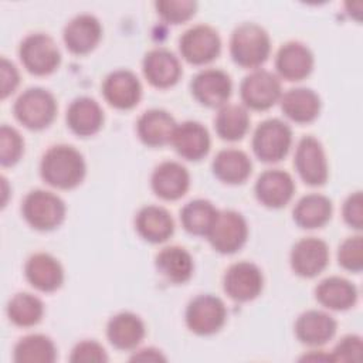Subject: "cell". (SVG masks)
Wrapping results in <instances>:
<instances>
[{
	"label": "cell",
	"mask_w": 363,
	"mask_h": 363,
	"mask_svg": "<svg viewBox=\"0 0 363 363\" xmlns=\"http://www.w3.org/2000/svg\"><path fill=\"white\" fill-rule=\"evenodd\" d=\"M40 170L50 186L72 189L82 182L86 167L82 155L74 146L57 145L44 153Z\"/></svg>",
	"instance_id": "cell-1"
},
{
	"label": "cell",
	"mask_w": 363,
	"mask_h": 363,
	"mask_svg": "<svg viewBox=\"0 0 363 363\" xmlns=\"http://www.w3.org/2000/svg\"><path fill=\"white\" fill-rule=\"evenodd\" d=\"M269 51L271 40L261 26L242 23L234 28L230 40V52L235 64L255 68L268 58Z\"/></svg>",
	"instance_id": "cell-2"
},
{
	"label": "cell",
	"mask_w": 363,
	"mask_h": 363,
	"mask_svg": "<svg viewBox=\"0 0 363 363\" xmlns=\"http://www.w3.org/2000/svg\"><path fill=\"white\" fill-rule=\"evenodd\" d=\"M57 102L44 88H28L14 102V115L20 123L33 130L47 128L55 118Z\"/></svg>",
	"instance_id": "cell-3"
},
{
	"label": "cell",
	"mask_w": 363,
	"mask_h": 363,
	"mask_svg": "<svg viewBox=\"0 0 363 363\" xmlns=\"http://www.w3.org/2000/svg\"><path fill=\"white\" fill-rule=\"evenodd\" d=\"M21 211L31 227L47 231L62 223L65 217V204L51 191L33 190L24 197Z\"/></svg>",
	"instance_id": "cell-4"
},
{
	"label": "cell",
	"mask_w": 363,
	"mask_h": 363,
	"mask_svg": "<svg viewBox=\"0 0 363 363\" xmlns=\"http://www.w3.org/2000/svg\"><path fill=\"white\" fill-rule=\"evenodd\" d=\"M291 142V128L281 119L272 118L257 126L252 136V149L259 160L272 163L286 156Z\"/></svg>",
	"instance_id": "cell-5"
},
{
	"label": "cell",
	"mask_w": 363,
	"mask_h": 363,
	"mask_svg": "<svg viewBox=\"0 0 363 363\" xmlns=\"http://www.w3.org/2000/svg\"><path fill=\"white\" fill-rule=\"evenodd\" d=\"M18 54L26 69L34 75H48L61 62V54L55 41L44 33L27 35L20 44Z\"/></svg>",
	"instance_id": "cell-6"
},
{
	"label": "cell",
	"mask_w": 363,
	"mask_h": 363,
	"mask_svg": "<svg viewBox=\"0 0 363 363\" xmlns=\"http://www.w3.org/2000/svg\"><path fill=\"white\" fill-rule=\"evenodd\" d=\"M248 235V227L244 217L234 210H223L207 233L208 241L214 250L221 254H233L240 250Z\"/></svg>",
	"instance_id": "cell-7"
},
{
	"label": "cell",
	"mask_w": 363,
	"mask_h": 363,
	"mask_svg": "<svg viewBox=\"0 0 363 363\" xmlns=\"http://www.w3.org/2000/svg\"><path fill=\"white\" fill-rule=\"evenodd\" d=\"M179 47L187 62L201 65L217 58L221 50V40L211 26L197 24L183 33Z\"/></svg>",
	"instance_id": "cell-8"
},
{
	"label": "cell",
	"mask_w": 363,
	"mask_h": 363,
	"mask_svg": "<svg viewBox=\"0 0 363 363\" xmlns=\"http://www.w3.org/2000/svg\"><path fill=\"white\" fill-rule=\"evenodd\" d=\"M227 318L224 302L214 295H199L186 309V323L197 335H213L221 329Z\"/></svg>",
	"instance_id": "cell-9"
},
{
	"label": "cell",
	"mask_w": 363,
	"mask_h": 363,
	"mask_svg": "<svg viewBox=\"0 0 363 363\" xmlns=\"http://www.w3.org/2000/svg\"><path fill=\"white\" fill-rule=\"evenodd\" d=\"M240 94L248 108L265 111L281 98V82L275 74L267 69H255L242 79Z\"/></svg>",
	"instance_id": "cell-10"
},
{
	"label": "cell",
	"mask_w": 363,
	"mask_h": 363,
	"mask_svg": "<svg viewBox=\"0 0 363 363\" xmlns=\"http://www.w3.org/2000/svg\"><path fill=\"white\" fill-rule=\"evenodd\" d=\"M295 167L301 179L311 186H320L328 179V162L320 142L313 136H303L295 152Z\"/></svg>",
	"instance_id": "cell-11"
},
{
	"label": "cell",
	"mask_w": 363,
	"mask_h": 363,
	"mask_svg": "<svg viewBox=\"0 0 363 363\" xmlns=\"http://www.w3.org/2000/svg\"><path fill=\"white\" fill-rule=\"evenodd\" d=\"M264 278L259 268L248 261L233 264L224 275V291L238 302H247L257 298L262 289Z\"/></svg>",
	"instance_id": "cell-12"
},
{
	"label": "cell",
	"mask_w": 363,
	"mask_h": 363,
	"mask_svg": "<svg viewBox=\"0 0 363 363\" xmlns=\"http://www.w3.org/2000/svg\"><path fill=\"white\" fill-rule=\"evenodd\" d=\"M231 78L223 69H203L191 81V94L194 98L210 108L225 105L231 95Z\"/></svg>",
	"instance_id": "cell-13"
},
{
	"label": "cell",
	"mask_w": 363,
	"mask_h": 363,
	"mask_svg": "<svg viewBox=\"0 0 363 363\" xmlns=\"http://www.w3.org/2000/svg\"><path fill=\"white\" fill-rule=\"evenodd\" d=\"M329 261V250L323 240L306 237L299 240L291 251L292 269L305 278H312L322 272Z\"/></svg>",
	"instance_id": "cell-14"
},
{
	"label": "cell",
	"mask_w": 363,
	"mask_h": 363,
	"mask_svg": "<svg viewBox=\"0 0 363 363\" xmlns=\"http://www.w3.org/2000/svg\"><path fill=\"white\" fill-rule=\"evenodd\" d=\"M102 94L113 108L130 109L138 105L142 96V85L132 71L116 69L105 78Z\"/></svg>",
	"instance_id": "cell-15"
},
{
	"label": "cell",
	"mask_w": 363,
	"mask_h": 363,
	"mask_svg": "<svg viewBox=\"0 0 363 363\" xmlns=\"http://www.w3.org/2000/svg\"><path fill=\"white\" fill-rule=\"evenodd\" d=\"M102 27L99 20L88 13L78 14L64 27V43L74 54H86L99 43Z\"/></svg>",
	"instance_id": "cell-16"
},
{
	"label": "cell",
	"mask_w": 363,
	"mask_h": 363,
	"mask_svg": "<svg viewBox=\"0 0 363 363\" xmlns=\"http://www.w3.org/2000/svg\"><path fill=\"white\" fill-rule=\"evenodd\" d=\"M295 184L289 173L279 169H269L259 174L255 183V196L267 207L278 208L285 206L294 194Z\"/></svg>",
	"instance_id": "cell-17"
},
{
	"label": "cell",
	"mask_w": 363,
	"mask_h": 363,
	"mask_svg": "<svg viewBox=\"0 0 363 363\" xmlns=\"http://www.w3.org/2000/svg\"><path fill=\"white\" fill-rule=\"evenodd\" d=\"M143 74L153 86L169 88L179 81L182 67L172 51L166 48H155L143 58Z\"/></svg>",
	"instance_id": "cell-18"
},
{
	"label": "cell",
	"mask_w": 363,
	"mask_h": 363,
	"mask_svg": "<svg viewBox=\"0 0 363 363\" xmlns=\"http://www.w3.org/2000/svg\"><path fill=\"white\" fill-rule=\"evenodd\" d=\"M275 67L282 78L301 81L306 78L313 68V54L305 44L289 41L278 50Z\"/></svg>",
	"instance_id": "cell-19"
},
{
	"label": "cell",
	"mask_w": 363,
	"mask_h": 363,
	"mask_svg": "<svg viewBox=\"0 0 363 363\" xmlns=\"http://www.w3.org/2000/svg\"><path fill=\"white\" fill-rule=\"evenodd\" d=\"M176 152L187 160H199L208 153V130L196 121H186L176 125L172 140Z\"/></svg>",
	"instance_id": "cell-20"
},
{
	"label": "cell",
	"mask_w": 363,
	"mask_h": 363,
	"mask_svg": "<svg viewBox=\"0 0 363 363\" xmlns=\"http://www.w3.org/2000/svg\"><path fill=\"white\" fill-rule=\"evenodd\" d=\"M190 176L177 162H163L152 173V189L163 200H177L187 191Z\"/></svg>",
	"instance_id": "cell-21"
},
{
	"label": "cell",
	"mask_w": 363,
	"mask_h": 363,
	"mask_svg": "<svg viewBox=\"0 0 363 363\" xmlns=\"http://www.w3.org/2000/svg\"><path fill=\"white\" fill-rule=\"evenodd\" d=\"M27 281L43 292L58 289L64 281V269L61 264L50 254L37 252L31 255L24 267Z\"/></svg>",
	"instance_id": "cell-22"
},
{
	"label": "cell",
	"mask_w": 363,
	"mask_h": 363,
	"mask_svg": "<svg viewBox=\"0 0 363 363\" xmlns=\"http://www.w3.org/2000/svg\"><path fill=\"white\" fill-rule=\"evenodd\" d=\"M296 337L309 346H320L336 333V320L322 311H306L295 322Z\"/></svg>",
	"instance_id": "cell-23"
},
{
	"label": "cell",
	"mask_w": 363,
	"mask_h": 363,
	"mask_svg": "<svg viewBox=\"0 0 363 363\" xmlns=\"http://www.w3.org/2000/svg\"><path fill=\"white\" fill-rule=\"evenodd\" d=\"M67 123L78 136L96 133L104 123V111L99 104L89 96H79L67 109Z\"/></svg>",
	"instance_id": "cell-24"
},
{
	"label": "cell",
	"mask_w": 363,
	"mask_h": 363,
	"mask_svg": "<svg viewBox=\"0 0 363 363\" xmlns=\"http://www.w3.org/2000/svg\"><path fill=\"white\" fill-rule=\"evenodd\" d=\"M176 122L163 109H149L143 112L136 123L140 140L147 146H163L172 140Z\"/></svg>",
	"instance_id": "cell-25"
},
{
	"label": "cell",
	"mask_w": 363,
	"mask_h": 363,
	"mask_svg": "<svg viewBox=\"0 0 363 363\" xmlns=\"http://www.w3.org/2000/svg\"><path fill=\"white\" fill-rule=\"evenodd\" d=\"M106 335L116 349L130 350L145 337V325L138 315L132 312H121L109 319Z\"/></svg>",
	"instance_id": "cell-26"
},
{
	"label": "cell",
	"mask_w": 363,
	"mask_h": 363,
	"mask_svg": "<svg viewBox=\"0 0 363 363\" xmlns=\"http://www.w3.org/2000/svg\"><path fill=\"white\" fill-rule=\"evenodd\" d=\"M284 113L298 123L312 122L320 111V98L311 88H291L281 98Z\"/></svg>",
	"instance_id": "cell-27"
},
{
	"label": "cell",
	"mask_w": 363,
	"mask_h": 363,
	"mask_svg": "<svg viewBox=\"0 0 363 363\" xmlns=\"http://www.w3.org/2000/svg\"><path fill=\"white\" fill-rule=\"evenodd\" d=\"M138 233L150 242H163L174 231V223L170 213L159 206H146L136 216Z\"/></svg>",
	"instance_id": "cell-28"
},
{
	"label": "cell",
	"mask_w": 363,
	"mask_h": 363,
	"mask_svg": "<svg viewBox=\"0 0 363 363\" xmlns=\"http://www.w3.org/2000/svg\"><path fill=\"white\" fill-rule=\"evenodd\" d=\"M316 299L333 311H346L357 301L356 286L340 277H329L320 281L315 289Z\"/></svg>",
	"instance_id": "cell-29"
},
{
	"label": "cell",
	"mask_w": 363,
	"mask_h": 363,
	"mask_svg": "<svg viewBox=\"0 0 363 363\" xmlns=\"http://www.w3.org/2000/svg\"><path fill=\"white\" fill-rule=\"evenodd\" d=\"M251 160L242 150L224 149L220 150L213 160V172L217 179L224 183H242L251 173Z\"/></svg>",
	"instance_id": "cell-30"
},
{
	"label": "cell",
	"mask_w": 363,
	"mask_h": 363,
	"mask_svg": "<svg viewBox=\"0 0 363 363\" xmlns=\"http://www.w3.org/2000/svg\"><path fill=\"white\" fill-rule=\"evenodd\" d=\"M156 267L169 281L183 284L189 281L193 274V258L184 248L170 245L157 252Z\"/></svg>",
	"instance_id": "cell-31"
},
{
	"label": "cell",
	"mask_w": 363,
	"mask_h": 363,
	"mask_svg": "<svg viewBox=\"0 0 363 363\" xmlns=\"http://www.w3.org/2000/svg\"><path fill=\"white\" fill-rule=\"evenodd\" d=\"M330 216L332 201L318 193L303 196L294 208V220L302 228L322 227L329 221Z\"/></svg>",
	"instance_id": "cell-32"
},
{
	"label": "cell",
	"mask_w": 363,
	"mask_h": 363,
	"mask_svg": "<svg viewBox=\"0 0 363 363\" xmlns=\"http://www.w3.org/2000/svg\"><path fill=\"white\" fill-rule=\"evenodd\" d=\"M216 130L224 140H240L248 130L250 115L241 105H223L214 119Z\"/></svg>",
	"instance_id": "cell-33"
},
{
	"label": "cell",
	"mask_w": 363,
	"mask_h": 363,
	"mask_svg": "<svg viewBox=\"0 0 363 363\" xmlns=\"http://www.w3.org/2000/svg\"><path fill=\"white\" fill-rule=\"evenodd\" d=\"M55 359V345L45 335L24 336L14 346V360L20 363H52Z\"/></svg>",
	"instance_id": "cell-34"
},
{
	"label": "cell",
	"mask_w": 363,
	"mask_h": 363,
	"mask_svg": "<svg viewBox=\"0 0 363 363\" xmlns=\"http://www.w3.org/2000/svg\"><path fill=\"white\" fill-rule=\"evenodd\" d=\"M218 210L204 199L189 201L180 211V220L186 231L196 235H207Z\"/></svg>",
	"instance_id": "cell-35"
},
{
	"label": "cell",
	"mask_w": 363,
	"mask_h": 363,
	"mask_svg": "<svg viewBox=\"0 0 363 363\" xmlns=\"http://www.w3.org/2000/svg\"><path fill=\"white\" fill-rule=\"evenodd\" d=\"M43 313V302L28 292L16 294L7 305V315L10 320L17 326H33L40 322Z\"/></svg>",
	"instance_id": "cell-36"
},
{
	"label": "cell",
	"mask_w": 363,
	"mask_h": 363,
	"mask_svg": "<svg viewBox=\"0 0 363 363\" xmlns=\"http://www.w3.org/2000/svg\"><path fill=\"white\" fill-rule=\"evenodd\" d=\"M0 162L3 166H13L18 162L23 153V138L20 133L9 125L0 128Z\"/></svg>",
	"instance_id": "cell-37"
},
{
	"label": "cell",
	"mask_w": 363,
	"mask_h": 363,
	"mask_svg": "<svg viewBox=\"0 0 363 363\" xmlns=\"http://www.w3.org/2000/svg\"><path fill=\"white\" fill-rule=\"evenodd\" d=\"M156 10L163 20L179 24L194 16L197 3L191 0H160L156 1Z\"/></svg>",
	"instance_id": "cell-38"
},
{
	"label": "cell",
	"mask_w": 363,
	"mask_h": 363,
	"mask_svg": "<svg viewBox=\"0 0 363 363\" xmlns=\"http://www.w3.org/2000/svg\"><path fill=\"white\" fill-rule=\"evenodd\" d=\"M339 264L352 272H360L363 268V241L360 235L346 238L337 251Z\"/></svg>",
	"instance_id": "cell-39"
},
{
	"label": "cell",
	"mask_w": 363,
	"mask_h": 363,
	"mask_svg": "<svg viewBox=\"0 0 363 363\" xmlns=\"http://www.w3.org/2000/svg\"><path fill=\"white\" fill-rule=\"evenodd\" d=\"M362 354V339L357 335H347L339 340L329 356L332 362H359Z\"/></svg>",
	"instance_id": "cell-40"
},
{
	"label": "cell",
	"mask_w": 363,
	"mask_h": 363,
	"mask_svg": "<svg viewBox=\"0 0 363 363\" xmlns=\"http://www.w3.org/2000/svg\"><path fill=\"white\" fill-rule=\"evenodd\" d=\"M71 362L74 363H92V362H106L108 356L102 345L95 340H84L75 345L71 352Z\"/></svg>",
	"instance_id": "cell-41"
},
{
	"label": "cell",
	"mask_w": 363,
	"mask_h": 363,
	"mask_svg": "<svg viewBox=\"0 0 363 363\" xmlns=\"http://www.w3.org/2000/svg\"><path fill=\"white\" fill-rule=\"evenodd\" d=\"M343 218L350 227H353L356 230H362V227H363L362 191H354L346 199V201L343 204Z\"/></svg>",
	"instance_id": "cell-42"
},
{
	"label": "cell",
	"mask_w": 363,
	"mask_h": 363,
	"mask_svg": "<svg viewBox=\"0 0 363 363\" xmlns=\"http://www.w3.org/2000/svg\"><path fill=\"white\" fill-rule=\"evenodd\" d=\"M0 71H1V99H4L14 92L20 78H18L17 68L6 57L1 58Z\"/></svg>",
	"instance_id": "cell-43"
},
{
	"label": "cell",
	"mask_w": 363,
	"mask_h": 363,
	"mask_svg": "<svg viewBox=\"0 0 363 363\" xmlns=\"http://www.w3.org/2000/svg\"><path fill=\"white\" fill-rule=\"evenodd\" d=\"M130 360H139V362H159V360H166V357L160 353V350L153 349V347H146L135 353Z\"/></svg>",
	"instance_id": "cell-44"
}]
</instances>
